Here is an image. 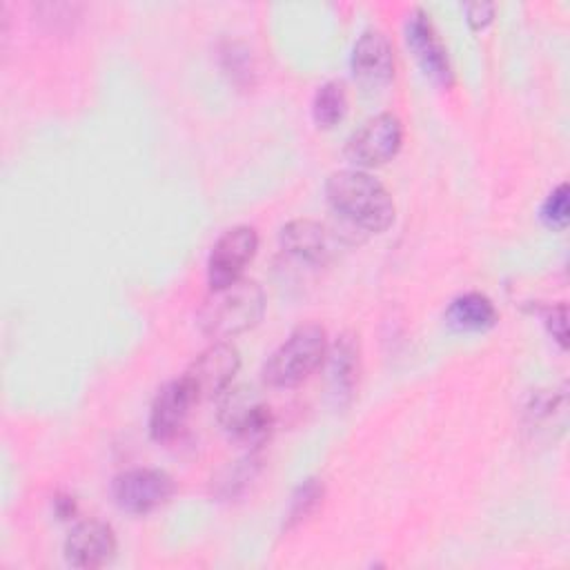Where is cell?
<instances>
[{
  "label": "cell",
  "mask_w": 570,
  "mask_h": 570,
  "mask_svg": "<svg viewBox=\"0 0 570 570\" xmlns=\"http://www.w3.org/2000/svg\"><path fill=\"white\" fill-rule=\"evenodd\" d=\"M325 198L334 214L367 234L385 232L396 216L390 191L363 169H338L325 180Z\"/></svg>",
  "instance_id": "cell-1"
},
{
  "label": "cell",
  "mask_w": 570,
  "mask_h": 570,
  "mask_svg": "<svg viewBox=\"0 0 570 570\" xmlns=\"http://www.w3.org/2000/svg\"><path fill=\"white\" fill-rule=\"evenodd\" d=\"M265 314V292L254 278H238L212 289L203 301L196 323L205 336L227 341L252 330Z\"/></svg>",
  "instance_id": "cell-2"
},
{
  "label": "cell",
  "mask_w": 570,
  "mask_h": 570,
  "mask_svg": "<svg viewBox=\"0 0 570 570\" xmlns=\"http://www.w3.org/2000/svg\"><path fill=\"white\" fill-rule=\"evenodd\" d=\"M327 332L321 323L296 325L287 338L265 358L261 376L269 387H296L327 358Z\"/></svg>",
  "instance_id": "cell-3"
},
{
  "label": "cell",
  "mask_w": 570,
  "mask_h": 570,
  "mask_svg": "<svg viewBox=\"0 0 570 570\" xmlns=\"http://www.w3.org/2000/svg\"><path fill=\"white\" fill-rule=\"evenodd\" d=\"M401 142H403L401 120L390 111H381L367 118L358 129L350 134L343 151H345V158L356 169H370L392 160L399 154Z\"/></svg>",
  "instance_id": "cell-4"
},
{
  "label": "cell",
  "mask_w": 570,
  "mask_h": 570,
  "mask_svg": "<svg viewBox=\"0 0 570 570\" xmlns=\"http://www.w3.org/2000/svg\"><path fill=\"white\" fill-rule=\"evenodd\" d=\"M174 490V479L158 468H129L111 479L114 503L129 514L158 510L171 499Z\"/></svg>",
  "instance_id": "cell-5"
},
{
  "label": "cell",
  "mask_w": 570,
  "mask_h": 570,
  "mask_svg": "<svg viewBox=\"0 0 570 570\" xmlns=\"http://www.w3.org/2000/svg\"><path fill=\"white\" fill-rule=\"evenodd\" d=\"M220 423L238 448L254 452L269 439L276 419L265 401L236 390L220 407Z\"/></svg>",
  "instance_id": "cell-6"
},
{
  "label": "cell",
  "mask_w": 570,
  "mask_h": 570,
  "mask_svg": "<svg viewBox=\"0 0 570 570\" xmlns=\"http://www.w3.org/2000/svg\"><path fill=\"white\" fill-rule=\"evenodd\" d=\"M403 36H405V45H407L410 53L414 56V60L419 62L423 73L439 87L450 89L454 85V71H452V65L448 58V49H445L441 36L436 33V29L430 20V13L425 9L412 7L405 13Z\"/></svg>",
  "instance_id": "cell-7"
},
{
  "label": "cell",
  "mask_w": 570,
  "mask_h": 570,
  "mask_svg": "<svg viewBox=\"0 0 570 570\" xmlns=\"http://www.w3.org/2000/svg\"><path fill=\"white\" fill-rule=\"evenodd\" d=\"M240 367V354L229 341H214L205 347L183 372V379L191 387L196 401L214 399L232 385Z\"/></svg>",
  "instance_id": "cell-8"
},
{
  "label": "cell",
  "mask_w": 570,
  "mask_h": 570,
  "mask_svg": "<svg viewBox=\"0 0 570 570\" xmlns=\"http://www.w3.org/2000/svg\"><path fill=\"white\" fill-rule=\"evenodd\" d=\"M258 249V234L249 225H234L225 229L212 245L207 258V283L212 289L225 287L243 278V269Z\"/></svg>",
  "instance_id": "cell-9"
},
{
  "label": "cell",
  "mask_w": 570,
  "mask_h": 570,
  "mask_svg": "<svg viewBox=\"0 0 570 570\" xmlns=\"http://www.w3.org/2000/svg\"><path fill=\"white\" fill-rule=\"evenodd\" d=\"M352 73L358 85L381 89L394 78V45L381 29H365L352 47Z\"/></svg>",
  "instance_id": "cell-10"
},
{
  "label": "cell",
  "mask_w": 570,
  "mask_h": 570,
  "mask_svg": "<svg viewBox=\"0 0 570 570\" xmlns=\"http://www.w3.org/2000/svg\"><path fill=\"white\" fill-rule=\"evenodd\" d=\"M196 403L198 401L183 376L165 383L158 390V394L154 396V403L149 410L151 439L158 443L174 441L183 432V428L189 419V412Z\"/></svg>",
  "instance_id": "cell-11"
},
{
  "label": "cell",
  "mask_w": 570,
  "mask_h": 570,
  "mask_svg": "<svg viewBox=\"0 0 570 570\" xmlns=\"http://www.w3.org/2000/svg\"><path fill=\"white\" fill-rule=\"evenodd\" d=\"M116 534L114 528L98 519L80 521L71 528L65 539V559L73 568H102L116 557Z\"/></svg>",
  "instance_id": "cell-12"
},
{
  "label": "cell",
  "mask_w": 570,
  "mask_h": 570,
  "mask_svg": "<svg viewBox=\"0 0 570 570\" xmlns=\"http://www.w3.org/2000/svg\"><path fill=\"white\" fill-rule=\"evenodd\" d=\"M283 252L307 265H327L334 254L330 229L312 218H294L281 227L278 234Z\"/></svg>",
  "instance_id": "cell-13"
},
{
  "label": "cell",
  "mask_w": 570,
  "mask_h": 570,
  "mask_svg": "<svg viewBox=\"0 0 570 570\" xmlns=\"http://www.w3.org/2000/svg\"><path fill=\"white\" fill-rule=\"evenodd\" d=\"M443 318L456 332H485L497 323V307L485 294L465 292L448 303Z\"/></svg>",
  "instance_id": "cell-14"
},
{
  "label": "cell",
  "mask_w": 570,
  "mask_h": 570,
  "mask_svg": "<svg viewBox=\"0 0 570 570\" xmlns=\"http://www.w3.org/2000/svg\"><path fill=\"white\" fill-rule=\"evenodd\" d=\"M358 341L352 332H343L332 347H327V370H330V383L332 390L338 396H352L356 383H358Z\"/></svg>",
  "instance_id": "cell-15"
},
{
  "label": "cell",
  "mask_w": 570,
  "mask_h": 570,
  "mask_svg": "<svg viewBox=\"0 0 570 570\" xmlns=\"http://www.w3.org/2000/svg\"><path fill=\"white\" fill-rule=\"evenodd\" d=\"M261 470V459L254 452H247L245 456L236 459L234 463H227L225 468L218 470V474L212 479V492L218 499H232L238 497L252 479Z\"/></svg>",
  "instance_id": "cell-16"
},
{
  "label": "cell",
  "mask_w": 570,
  "mask_h": 570,
  "mask_svg": "<svg viewBox=\"0 0 570 570\" xmlns=\"http://www.w3.org/2000/svg\"><path fill=\"white\" fill-rule=\"evenodd\" d=\"M347 111V91L341 80L323 82L312 98V118L321 129H330L343 120Z\"/></svg>",
  "instance_id": "cell-17"
},
{
  "label": "cell",
  "mask_w": 570,
  "mask_h": 570,
  "mask_svg": "<svg viewBox=\"0 0 570 570\" xmlns=\"http://www.w3.org/2000/svg\"><path fill=\"white\" fill-rule=\"evenodd\" d=\"M325 499V483L318 476H307L305 481H301L296 485V490L292 492L287 512H285V530H292L296 525H301L303 521H307L323 503Z\"/></svg>",
  "instance_id": "cell-18"
},
{
  "label": "cell",
  "mask_w": 570,
  "mask_h": 570,
  "mask_svg": "<svg viewBox=\"0 0 570 570\" xmlns=\"http://www.w3.org/2000/svg\"><path fill=\"white\" fill-rule=\"evenodd\" d=\"M539 216H541L543 225L554 229V232H561V229L568 227V223H570V205H568V185L566 183H559L548 194V198L543 200V205L539 209Z\"/></svg>",
  "instance_id": "cell-19"
},
{
  "label": "cell",
  "mask_w": 570,
  "mask_h": 570,
  "mask_svg": "<svg viewBox=\"0 0 570 570\" xmlns=\"http://www.w3.org/2000/svg\"><path fill=\"white\" fill-rule=\"evenodd\" d=\"M543 323H546L548 332L552 334V338L559 343V347L566 350L568 347V307H566V303L548 307Z\"/></svg>",
  "instance_id": "cell-20"
},
{
  "label": "cell",
  "mask_w": 570,
  "mask_h": 570,
  "mask_svg": "<svg viewBox=\"0 0 570 570\" xmlns=\"http://www.w3.org/2000/svg\"><path fill=\"white\" fill-rule=\"evenodd\" d=\"M494 11H497L494 2H485V0L468 2L465 4V20H468L472 31H481L494 20Z\"/></svg>",
  "instance_id": "cell-21"
},
{
  "label": "cell",
  "mask_w": 570,
  "mask_h": 570,
  "mask_svg": "<svg viewBox=\"0 0 570 570\" xmlns=\"http://www.w3.org/2000/svg\"><path fill=\"white\" fill-rule=\"evenodd\" d=\"M78 505L76 499L69 494H56L53 497V512L58 514V519H73Z\"/></svg>",
  "instance_id": "cell-22"
}]
</instances>
